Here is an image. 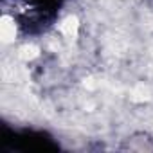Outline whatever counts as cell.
Segmentation results:
<instances>
[{
  "mask_svg": "<svg viewBox=\"0 0 153 153\" xmlns=\"http://www.w3.org/2000/svg\"><path fill=\"white\" fill-rule=\"evenodd\" d=\"M85 87H87V88H96V81H94V79H87V81H85Z\"/></svg>",
  "mask_w": 153,
  "mask_h": 153,
  "instance_id": "5",
  "label": "cell"
},
{
  "mask_svg": "<svg viewBox=\"0 0 153 153\" xmlns=\"http://www.w3.org/2000/svg\"><path fill=\"white\" fill-rule=\"evenodd\" d=\"M38 56H40V49L36 45H24L20 49V52H18V58L24 59V61H31V59H34Z\"/></svg>",
  "mask_w": 153,
  "mask_h": 153,
  "instance_id": "4",
  "label": "cell"
},
{
  "mask_svg": "<svg viewBox=\"0 0 153 153\" xmlns=\"http://www.w3.org/2000/svg\"><path fill=\"white\" fill-rule=\"evenodd\" d=\"M79 31V20L76 16H67L61 24H59V33L67 38H76Z\"/></svg>",
  "mask_w": 153,
  "mask_h": 153,
  "instance_id": "2",
  "label": "cell"
},
{
  "mask_svg": "<svg viewBox=\"0 0 153 153\" xmlns=\"http://www.w3.org/2000/svg\"><path fill=\"white\" fill-rule=\"evenodd\" d=\"M130 97H131V101H135V103H142V101H148V99L151 97V92H149V88H148L146 85L140 83V85H137V87L131 88Z\"/></svg>",
  "mask_w": 153,
  "mask_h": 153,
  "instance_id": "3",
  "label": "cell"
},
{
  "mask_svg": "<svg viewBox=\"0 0 153 153\" xmlns=\"http://www.w3.org/2000/svg\"><path fill=\"white\" fill-rule=\"evenodd\" d=\"M16 36V27L11 16H2L0 20V38L4 43H11Z\"/></svg>",
  "mask_w": 153,
  "mask_h": 153,
  "instance_id": "1",
  "label": "cell"
}]
</instances>
